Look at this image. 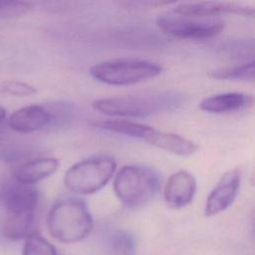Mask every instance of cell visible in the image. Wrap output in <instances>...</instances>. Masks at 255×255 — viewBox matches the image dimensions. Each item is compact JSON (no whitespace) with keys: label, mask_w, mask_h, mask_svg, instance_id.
I'll use <instances>...</instances> for the list:
<instances>
[{"label":"cell","mask_w":255,"mask_h":255,"mask_svg":"<svg viewBox=\"0 0 255 255\" xmlns=\"http://www.w3.org/2000/svg\"><path fill=\"white\" fill-rule=\"evenodd\" d=\"M183 101L182 95L177 92H161L102 98L94 101L92 106L94 110L109 117L135 119L176 110Z\"/></svg>","instance_id":"obj_1"},{"label":"cell","mask_w":255,"mask_h":255,"mask_svg":"<svg viewBox=\"0 0 255 255\" xmlns=\"http://www.w3.org/2000/svg\"><path fill=\"white\" fill-rule=\"evenodd\" d=\"M47 225L57 241L71 244L85 239L93 229V218L86 202L78 197H64L51 207Z\"/></svg>","instance_id":"obj_2"},{"label":"cell","mask_w":255,"mask_h":255,"mask_svg":"<svg viewBox=\"0 0 255 255\" xmlns=\"http://www.w3.org/2000/svg\"><path fill=\"white\" fill-rule=\"evenodd\" d=\"M159 178L148 166L128 164L123 166L114 179V191L119 200L128 208H137L155 197Z\"/></svg>","instance_id":"obj_3"},{"label":"cell","mask_w":255,"mask_h":255,"mask_svg":"<svg viewBox=\"0 0 255 255\" xmlns=\"http://www.w3.org/2000/svg\"><path fill=\"white\" fill-rule=\"evenodd\" d=\"M162 72L158 64L137 58H118L95 64L91 76L111 86H129L157 77Z\"/></svg>","instance_id":"obj_4"},{"label":"cell","mask_w":255,"mask_h":255,"mask_svg":"<svg viewBox=\"0 0 255 255\" xmlns=\"http://www.w3.org/2000/svg\"><path fill=\"white\" fill-rule=\"evenodd\" d=\"M116 168L117 161L112 155H93L73 164L65 173L64 184L76 194H93L110 181Z\"/></svg>","instance_id":"obj_5"},{"label":"cell","mask_w":255,"mask_h":255,"mask_svg":"<svg viewBox=\"0 0 255 255\" xmlns=\"http://www.w3.org/2000/svg\"><path fill=\"white\" fill-rule=\"evenodd\" d=\"M155 25L164 34L187 40H206L218 36L225 23L221 17H195L182 15L172 10L160 13Z\"/></svg>","instance_id":"obj_6"},{"label":"cell","mask_w":255,"mask_h":255,"mask_svg":"<svg viewBox=\"0 0 255 255\" xmlns=\"http://www.w3.org/2000/svg\"><path fill=\"white\" fill-rule=\"evenodd\" d=\"M39 191L35 185L25 184L13 176L0 181V204L7 214L36 212Z\"/></svg>","instance_id":"obj_7"},{"label":"cell","mask_w":255,"mask_h":255,"mask_svg":"<svg viewBox=\"0 0 255 255\" xmlns=\"http://www.w3.org/2000/svg\"><path fill=\"white\" fill-rule=\"evenodd\" d=\"M170 10L178 14L195 17H220L221 14L227 13L247 17L254 15V8L252 6L230 1L184 2L175 5Z\"/></svg>","instance_id":"obj_8"},{"label":"cell","mask_w":255,"mask_h":255,"mask_svg":"<svg viewBox=\"0 0 255 255\" xmlns=\"http://www.w3.org/2000/svg\"><path fill=\"white\" fill-rule=\"evenodd\" d=\"M240 187V172L231 169L224 173L206 198L205 216H214L226 210L236 199Z\"/></svg>","instance_id":"obj_9"},{"label":"cell","mask_w":255,"mask_h":255,"mask_svg":"<svg viewBox=\"0 0 255 255\" xmlns=\"http://www.w3.org/2000/svg\"><path fill=\"white\" fill-rule=\"evenodd\" d=\"M196 193V179L186 170L172 173L164 186L163 199L165 204L173 209L187 206Z\"/></svg>","instance_id":"obj_10"},{"label":"cell","mask_w":255,"mask_h":255,"mask_svg":"<svg viewBox=\"0 0 255 255\" xmlns=\"http://www.w3.org/2000/svg\"><path fill=\"white\" fill-rule=\"evenodd\" d=\"M253 96L241 92H228L204 98L199 103L200 110L215 115L230 114L253 107Z\"/></svg>","instance_id":"obj_11"},{"label":"cell","mask_w":255,"mask_h":255,"mask_svg":"<svg viewBox=\"0 0 255 255\" xmlns=\"http://www.w3.org/2000/svg\"><path fill=\"white\" fill-rule=\"evenodd\" d=\"M50 116L44 105H29L16 110L8 120L9 128L18 133H31L49 127Z\"/></svg>","instance_id":"obj_12"},{"label":"cell","mask_w":255,"mask_h":255,"mask_svg":"<svg viewBox=\"0 0 255 255\" xmlns=\"http://www.w3.org/2000/svg\"><path fill=\"white\" fill-rule=\"evenodd\" d=\"M142 140L157 148L179 156H189L198 148L195 142L180 134L158 130L152 127L149 128Z\"/></svg>","instance_id":"obj_13"},{"label":"cell","mask_w":255,"mask_h":255,"mask_svg":"<svg viewBox=\"0 0 255 255\" xmlns=\"http://www.w3.org/2000/svg\"><path fill=\"white\" fill-rule=\"evenodd\" d=\"M59 165L60 162L56 157H35L20 163L12 176L22 183L35 185L39 181L54 174L58 170Z\"/></svg>","instance_id":"obj_14"},{"label":"cell","mask_w":255,"mask_h":255,"mask_svg":"<svg viewBox=\"0 0 255 255\" xmlns=\"http://www.w3.org/2000/svg\"><path fill=\"white\" fill-rule=\"evenodd\" d=\"M36 212L7 214L2 221V236L10 240L26 239L33 233Z\"/></svg>","instance_id":"obj_15"},{"label":"cell","mask_w":255,"mask_h":255,"mask_svg":"<svg viewBox=\"0 0 255 255\" xmlns=\"http://www.w3.org/2000/svg\"><path fill=\"white\" fill-rule=\"evenodd\" d=\"M254 74H255V64H254V61L251 60L241 65L218 68V69L212 70L208 73V76L216 80L253 82Z\"/></svg>","instance_id":"obj_16"},{"label":"cell","mask_w":255,"mask_h":255,"mask_svg":"<svg viewBox=\"0 0 255 255\" xmlns=\"http://www.w3.org/2000/svg\"><path fill=\"white\" fill-rule=\"evenodd\" d=\"M50 116L49 127H63L77 119L78 110L73 103L53 102L44 105Z\"/></svg>","instance_id":"obj_17"},{"label":"cell","mask_w":255,"mask_h":255,"mask_svg":"<svg viewBox=\"0 0 255 255\" xmlns=\"http://www.w3.org/2000/svg\"><path fill=\"white\" fill-rule=\"evenodd\" d=\"M136 239L128 230L120 229L111 236L108 255H135Z\"/></svg>","instance_id":"obj_18"},{"label":"cell","mask_w":255,"mask_h":255,"mask_svg":"<svg viewBox=\"0 0 255 255\" xmlns=\"http://www.w3.org/2000/svg\"><path fill=\"white\" fill-rule=\"evenodd\" d=\"M22 255H58L56 247L39 232L31 233L24 243Z\"/></svg>","instance_id":"obj_19"},{"label":"cell","mask_w":255,"mask_h":255,"mask_svg":"<svg viewBox=\"0 0 255 255\" xmlns=\"http://www.w3.org/2000/svg\"><path fill=\"white\" fill-rule=\"evenodd\" d=\"M32 9L29 2L0 1V20L15 19L26 15Z\"/></svg>","instance_id":"obj_20"},{"label":"cell","mask_w":255,"mask_h":255,"mask_svg":"<svg viewBox=\"0 0 255 255\" xmlns=\"http://www.w3.org/2000/svg\"><path fill=\"white\" fill-rule=\"evenodd\" d=\"M37 90L34 86L21 82L8 80L0 83V93L11 95L14 97H29L36 94Z\"/></svg>","instance_id":"obj_21"},{"label":"cell","mask_w":255,"mask_h":255,"mask_svg":"<svg viewBox=\"0 0 255 255\" xmlns=\"http://www.w3.org/2000/svg\"><path fill=\"white\" fill-rule=\"evenodd\" d=\"M230 53H233L236 58H246L248 55V49L253 50V42L250 41H237L231 43L228 47Z\"/></svg>","instance_id":"obj_22"},{"label":"cell","mask_w":255,"mask_h":255,"mask_svg":"<svg viewBox=\"0 0 255 255\" xmlns=\"http://www.w3.org/2000/svg\"><path fill=\"white\" fill-rule=\"evenodd\" d=\"M6 118V110L0 106V124L5 120Z\"/></svg>","instance_id":"obj_23"},{"label":"cell","mask_w":255,"mask_h":255,"mask_svg":"<svg viewBox=\"0 0 255 255\" xmlns=\"http://www.w3.org/2000/svg\"><path fill=\"white\" fill-rule=\"evenodd\" d=\"M2 236V221H0V237Z\"/></svg>","instance_id":"obj_24"}]
</instances>
